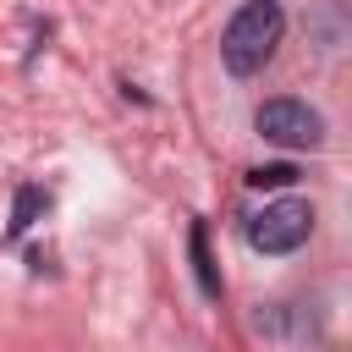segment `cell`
<instances>
[{"instance_id": "cell-1", "label": "cell", "mask_w": 352, "mask_h": 352, "mask_svg": "<svg viewBox=\"0 0 352 352\" xmlns=\"http://www.w3.org/2000/svg\"><path fill=\"white\" fill-rule=\"evenodd\" d=\"M280 33H286V11H280L275 0H248V6L226 22V33H220V60H226V72H231V77H258V72L275 60Z\"/></svg>"}, {"instance_id": "cell-2", "label": "cell", "mask_w": 352, "mask_h": 352, "mask_svg": "<svg viewBox=\"0 0 352 352\" xmlns=\"http://www.w3.org/2000/svg\"><path fill=\"white\" fill-rule=\"evenodd\" d=\"M253 126L264 143H280V148H319L324 143V116L302 99H264L253 110Z\"/></svg>"}, {"instance_id": "cell-3", "label": "cell", "mask_w": 352, "mask_h": 352, "mask_svg": "<svg viewBox=\"0 0 352 352\" xmlns=\"http://www.w3.org/2000/svg\"><path fill=\"white\" fill-rule=\"evenodd\" d=\"M308 236H314V209H308L302 198L264 204V209L248 220V248H258V253H297Z\"/></svg>"}, {"instance_id": "cell-4", "label": "cell", "mask_w": 352, "mask_h": 352, "mask_svg": "<svg viewBox=\"0 0 352 352\" xmlns=\"http://www.w3.org/2000/svg\"><path fill=\"white\" fill-rule=\"evenodd\" d=\"M192 270H198V286H204V297H220V275H214V264H209V248H204V226H192Z\"/></svg>"}, {"instance_id": "cell-5", "label": "cell", "mask_w": 352, "mask_h": 352, "mask_svg": "<svg viewBox=\"0 0 352 352\" xmlns=\"http://www.w3.org/2000/svg\"><path fill=\"white\" fill-rule=\"evenodd\" d=\"M292 182H297V165H286V160H280V165L248 170V187H258V192H264V187H292Z\"/></svg>"}, {"instance_id": "cell-6", "label": "cell", "mask_w": 352, "mask_h": 352, "mask_svg": "<svg viewBox=\"0 0 352 352\" xmlns=\"http://www.w3.org/2000/svg\"><path fill=\"white\" fill-rule=\"evenodd\" d=\"M38 209H44V192H38V187H22V192H16V214H11V236H22Z\"/></svg>"}]
</instances>
